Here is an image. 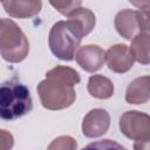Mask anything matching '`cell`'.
<instances>
[{
	"instance_id": "obj_1",
	"label": "cell",
	"mask_w": 150,
	"mask_h": 150,
	"mask_svg": "<svg viewBox=\"0 0 150 150\" xmlns=\"http://www.w3.org/2000/svg\"><path fill=\"white\" fill-rule=\"evenodd\" d=\"M81 81L80 74L70 67L56 66L46 73L36 91L43 108L48 110H62L69 108L76 98L74 87Z\"/></svg>"
},
{
	"instance_id": "obj_2",
	"label": "cell",
	"mask_w": 150,
	"mask_h": 150,
	"mask_svg": "<svg viewBox=\"0 0 150 150\" xmlns=\"http://www.w3.org/2000/svg\"><path fill=\"white\" fill-rule=\"evenodd\" d=\"M33 109V100L27 86L9 80L0 84V120L14 121Z\"/></svg>"
},
{
	"instance_id": "obj_3",
	"label": "cell",
	"mask_w": 150,
	"mask_h": 150,
	"mask_svg": "<svg viewBox=\"0 0 150 150\" xmlns=\"http://www.w3.org/2000/svg\"><path fill=\"white\" fill-rule=\"evenodd\" d=\"M83 36L82 29L71 19L57 21L49 30L48 45L50 52L60 60L71 61L75 57V52L80 47Z\"/></svg>"
},
{
	"instance_id": "obj_4",
	"label": "cell",
	"mask_w": 150,
	"mask_h": 150,
	"mask_svg": "<svg viewBox=\"0 0 150 150\" xmlns=\"http://www.w3.org/2000/svg\"><path fill=\"white\" fill-rule=\"evenodd\" d=\"M29 53V42L22 29L12 20L0 18V55L11 63L23 61Z\"/></svg>"
},
{
	"instance_id": "obj_5",
	"label": "cell",
	"mask_w": 150,
	"mask_h": 150,
	"mask_svg": "<svg viewBox=\"0 0 150 150\" xmlns=\"http://www.w3.org/2000/svg\"><path fill=\"white\" fill-rule=\"evenodd\" d=\"M118 127L121 132L134 141L135 149L148 148L150 138V117L138 110H128L120 117Z\"/></svg>"
},
{
	"instance_id": "obj_6",
	"label": "cell",
	"mask_w": 150,
	"mask_h": 150,
	"mask_svg": "<svg viewBox=\"0 0 150 150\" xmlns=\"http://www.w3.org/2000/svg\"><path fill=\"white\" fill-rule=\"evenodd\" d=\"M114 25L122 38L131 40L138 33L149 30L148 11L122 9L115 15Z\"/></svg>"
},
{
	"instance_id": "obj_7",
	"label": "cell",
	"mask_w": 150,
	"mask_h": 150,
	"mask_svg": "<svg viewBox=\"0 0 150 150\" xmlns=\"http://www.w3.org/2000/svg\"><path fill=\"white\" fill-rule=\"evenodd\" d=\"M105 62L111 71L124 74L132 68L135 59L129 46L124 43H116L110 46L105 52Z\"/></svg>"
},
{
	"instance_id": "obj_8",
	"label": "cell",
	"mask_w": 150,
	"mask_h": 150,
	"mask_svg": "<svg viewBox=\"0 0 150 150\" xmlns=\"http://www.w3.org/2000/svg\"><path fill=\"white\" fill-rule=\"evenodd\" d=\"M110 127V115L105 109H91L83 117L82 132L88 138H97L103 136Z\"/></svg>"
},
{
	"instance_id": "obj_9",
	"label": "cell",
	"mask_w": 150,
	"mask_h": 150,
	"mask_svg": "<svg viewBox=\"0 0 150 150\" xmlns=\"http://www.w3.org/2000/svg\"><path fill=\"white\" fill-rule=\"evenodd\" d=\"M77 64L88 73H95L105 62V52L97 45H86L80 47L75 54Z\"/></svg>"
},
{
	"instance_id": "obj_10",
	"label": "cell",
	"mask_w": 150,
	"mask_h": 150,
	"mask_svg": "<svg viewBox=\"0 0 150 150\" xmlns=\"http://www.w3.org/2000/svg\"><path fill=\"white\" fill-rule=\"evenodd\" d=\"M2 7L12 18L30 19L41 12L42 0H5Z\"/></svg>"
},
{
	"instance_id": "obj_11",
	"label": "cell",
	"mask_w": 150,
	"mask_h": 150,
	"mask_svg": "<svg viewBox=\"0 0 150 150\" xmlns=\"http://www.w3.org/2000/svg\"><path fill=\"white\" fill-rule=\"evenodd\" d=\"M150 98V77L148 75L132 80L125 91V101L129 104H144Z\"/></svg>"
},
{
	"instance_id": "obj_12",
	"label": "cell",
	"mask_w": 150,
	"mask_h": 150,
	"mask_svg": "<svg viewBox=\"0 0 150 150\" xmlns=\"http://www.w3.org/2000/svg\"><path fill=\"white\" fill-rule=\"evenodd\" d=\"M87 89L93 97L98 100L110 98L114 95V90H115L111 80L101 74H95L89 77Z\"/></svg>"
},
{
	"instance_id": "obj_13",
	"label": "cell",
	"mask_w": 150,
	"mask_h": 150,
	"mask_svg": "<svg viewBox=\"0 0 150 150\" xmlns=\"http://www.w3.org/2000/svg\"><path fill=\"white\" fill-rule=\"evenodd\" d=\"M149 30L141 32L136 36H134L130 41V50L134 55L135 61L141 64H149L150 62V54H149Z\"/></svg>"
},
{
	"instance_id": "obj_14",
	"label": "cell",
	"mask_w": 150,
	"mask_h": 150,
	"mask_svg": "<svg viewBox=\"0 0 150 150\" xmlns=\"http://www.w3.org/2000/svg\"><path fill=\"white\" fill-rule=\"evenodd\" d=\"M68 19H71L73 21H75L79 25V27L82 29L84 36L88 35L94 29V27L96 25L95 14L89 8L79 7L68 15Z\"/></svg>"
},
{
	"instance_id": "obj_15",
	"label": "cell",
	"mask_w": 150,
	"mask_h": 150,
	"mask_svg": "<svg viewBox=\"0 0 150 150\" xmlns=\"http://www.w3.org/2000/svg\"><path fill=\"white\" fill-rule=\"evenodd\" d=\"M49 4L62 15L68 16L73 11L81 7L82 0H48Z\"/></svg>"
},
{
	"instance_id": "obj_16",
	"label": "cell",
	"mask_w": 150,
	"mask_h": 150,
	"mask_svg": "<svg viewBox=\"0 0 150 150\" xmlns=\"http://www.w3.org/2000/svg\"><path fill=\"white\" fill-rule=\"evenodd\" d=\"M77 148L76 141L70 136H59L49 145L48 149H60V150H75Z\"/></svg>"
},
{
	"instance_id": "obj_17",
	"label": "cell",
	"mask_w": 150,
	"mask_h": 150,
	"mask_svg": "<svg viewBox=\"0 0 150 150\" xmlns=\"http://www.w3.org/2000/svg\"><path fill=\"white\" fill-rule=\"evenodd\" d=\"M13 146H14L13 135L5 129H0V150H9Z\"/></svg>"
},
{
	"instance_id": "obj_18",
	"label": "cell",
	"mask_w": 150,
	"mask_h": 150,
	"mask_svg": "<svg viewBox=\"0 0 150 150\" xmlns=\"http://www.w3.org/2000/svg\"><path fill=\"white\" fill-rule=\"evenodd\" d=\"M128 1L141 11H148L149 9L150 0H128Z\"/></svg>"
},
{
	"instance_id": "obj_19",
	"label": "cell",
	"mask_w": 150,
	"mask_h": 150,
	"mask_svg": "<svg viewBox=\"0 0 150 150\" xmlns=\"http://www.w3.org/2000/svg\"><path fill=\"white\" fill-rule=\"evenodd\" d=\"M0 1H1V2H4V1H5V0H0Z\"/></svg>"
}]
</instances>
